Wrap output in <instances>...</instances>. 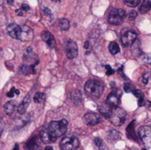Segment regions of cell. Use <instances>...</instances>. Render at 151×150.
<instances>
[{
  "instance_id": "cell-38",
  "label": "cell",
  "mask_w": 151,
  "mask_h": 150,
  "mask_svg": "<svg viewBox=\"0 0 151 150\" xmlns=\"http://www.w3.org/2000/svg\"><path fill=\"white\" fill-rule=\"evenodd\" d=\"M12 150H19V146H18V144H16V145L14 146V149Z\"/></svg>"
},
{
  "instance_id": "cell-26",
  "label": "cell",
  "mask_w": 151,
  "mask_h": 150,
  "mask_svg": "<svg viewBox=\"0 0 151 150\" xmlns=\"http://www.w3.org/2000/svg\"><path fill=\"white\" fill-rule=\"evenodd\" d=\"M72 98L73 99V102H75L77 103L78 101V104L81 102V95L80 91H75L72 94Z\"/></svg>"
},
{
  "instance_id": "cell-15",
  "label": "cell",
  "mask_w": 151,
  "mask_h": 150,
  "mask_svg": "<svg viewBox=\"0 0 151 150\" xmlns=\"http://www.w3.org/2000/svg\"><path fill=\"white\" fill-rule=\"evenodd\" d=\"M98 110H99L100 113L104 117L110 118L111 114V111H112V107H111L108 103H103V104H101L98 107Z\"/></svg>"
},
{
  "instance_id": "cell-19",
  "label": "cell",
  "mask_w": 151,
  "mask_h": 150,
  "mask_svg": "<svg viewBox=\"0 0 151 150\" xmlns=\"http://www.w3.org/2000/svg\"><path fill=\"white\" fill-rule=\"evenodd\" d=\"M151 9V0H143L141 6H140V12L144 14L147 13Z\"/></svg>"
},
{
  "instance_id": "cell-27",
  "label": "cell",
  "mask_w": 151,
  "mask_h": 150,
  "mask_svg": "<svg viewBox=\"0 0 151 150\" xmlns=\"http://www.w3.org/2000/svg\"><path fill=\"white\" fill-rule=\"evenodd\" d=\"M123 1L129 7H135L141 3V0H123Z\"/></svg>"
},
{
  "instance_id": "cell-29",
  "label": "cell",
  "mask_w": 151,
  "mask_h": 150,
  "mask_svg": "<svg viewBox=\"0 0 151 150\" xmlns=\"http://www.w3.org/2000/svg\"><path fill=\"white\" fill-rule=\"evenodd\" d=\"M124 89H125V91H126V92H127V93H129V92H133V91L134 90V86H133L132 84H129V83H127V84L125 85Z\"/></svg>"
},
{
  "instance_id": "cell-5",
  "label": "cell",
  "mask_w": 151,
  "mask_h": 150,
  "mask_svg": "<svg viewBox=\"0 0 151 150\" xmlns=\"http://www.w3.org/2000/svg\"><path fill=\"white\" fill-rule=\"evenodd\" d=\"M80 142L76 137H65L60 142L61 150H77Z\"/></svg>"
},
{
  "instance_id": "cell-37",
  "label": "cell",
  "mask_w": 151,
  "mask_h": 150,
  "mask_svg": "<svg viewBox=\"0 0 151 150\" xmlns=\"http://www.w3.org/2000/svg\"><path fill=\"white\" fill-rule=\"evenodd\" d=\"M44 150H53V148H52V147H50V146H48V147H46V148H45V149Z\"/></svg>"
},
{
  "instance_id": "cell-24",
  "label": "cell",
  "mask_w": 151,
  "mask_h": 150,
  "mask_svg": "<svg viewBox=\"0 0 151 150\" xmlns=\"http://www.w3.org/2000/svg\"><path fill=\"white\" fill-rule=\"evenodd\" d=\"M133 93H134V95L138 98V100H139V105L142 106V103H143V100H144L143 93H142L141 90H135V89L133 91Z\"/></svg>"
},
{
  "instance_id": "cell-31",
  "label": "cell",
  "mask_w": 151,
  "mask_h": 150,
  "mask_svg": "<svg viewBox=\"0 0 151 150\" xmlns=\"http://www.w3.org/2000/svg\"><path fill=\"white\" fill-rule=\"evenodd\" d=\"M105 68H106V74H107V75H111V74L114 73L113 69H112L110 65H106Z\"/></svg>"
},
{
  "instance_id": "cell-3",
  "label": "cell",
  "mask_w": 151,
  "mask_h": 150,
  "mask_svg": "<svg viewBox=\"0 0 151 150\" xmlns=\"http://www.w3.org/2000/svg\"><path fill=\"white\" fill-rule=\"evenodd\" d=\"M126 117H127L126 111L123 109H121V108H119L118 106V107L112 108V111H111L110 119H111V123L114 126H122L125 123Z\"/></svg>"
},
{
  "instance_id": "cell-4",
  "label": "cell",
  "mask_w": 151,
  "mask_h": 150,
  "mask_svg": "<svg viewBox=\"0 0 151 150\" xmlns=\"http://www.w3.org/2000/svg\"><path fill=\"white\" fill-rule=\"evenodd\" d=\"M126 16V12L123 9L120 8H114L111 11L110 14H109V18H108V21L110 24L114 25V26H118L120 25Z\"/></svg>"
},
{
  "instance_id": "cell-11",
  "label": "cell",
  "mask_w": 151,
  "mask_h": 150,
  "mask_svg": "<svg viewBox=\"0 0 151 150\" xmlns=\"http://www.w3.org/2000/svg\"><path fill=\"white\" fill-rule=\"evenodd\" d=\"M120 103V96L119 94H117L116 92H112L111 93L107 99H106V103H108L111 107L114 108V107H118L119 104Z\"/></svg>"
},
{
  "instance_id": "cell-14",
  "label": "cell",
  "mask_w": 151,
  "mask_h": 150,
  "mask_svg": "<svg viewBox=\"0 0 151 150\" xmlns=\"http://www.w3.org/2000/svg\"><path fill=\"white\" fill-rule=\"evenodd\" d=\"M29 103H30V95H27L25 96V98L23 99V101L21 102V103L19 105L18 110H17L18 111V113L20 114V115H23L26 112V111H27Z\"/></svg>"
},
{
  "instance_id": "cell-35",
  "label": "cell",
  "mask_w": 151,
  "mask_h": 150,
  "mask_svg": "<svg viewBox=\"0 0 151 150\" xmlns=\"http://www.w3.org/2000/svg\"><path fill=\"white\" fill-rule=\"evenodd\" d=\"M4 130V123L3 122H0V137L2 135V132Z\"/></svg>"
},
{
  "instance_id": "cell-9",
  "label": "cell",
  "mask_w": 151,
  "mask_h": 150,
  "mask_svg": "<svg viewBox=\"0 0 151 150\" xmlns=\"http://www.w3.org/2000/svg\"><path fill=\"white\" fill-rule=\"evenodd\" d=\"M66 56L69 59H73L78 56V46L75 42L69 40L65 46Z\"/></svg>"
},
{
  "instance_id": "cell-21",
  "label": "cell",
  "mask_w": 151,
  "mask_h": 150,
  "mask_svg": "<svg viewBox=\"0 0 151 150\" xmlns=\"http://www.w3.org/2000/svg\"><path fill=\"white\" fill-rule=\"evenodd\" d=\"M94 141H95V144L97 146V148L100 150H109L108 149V147L106 146V144L100 138H95Z\"/></svg>"
},
{
  "instance_id": "cell-33",
  "label": "cell",
  "mask_w": 151,
  "mask_h": 150,
  "mask_svg": "<svg viewBox=\"0 0 151 150\" xmlns=\"http://www.w3.org/2000/svg\"><path fill=\"white\" fill-rule=\"evenodd\" d=\"M21 9H22V10H24V11H28V10H29V6H28L27 4H23L21 5Z\"/></svg>"
},
{
  "instance_id": "cell-41",
  "label": "cell",
  "mask_w": 151,
  "mask_h": 150,
  "mask_svg": "<svg viewBox=\"0 0 151 150\" xmlns=\"http://www.w3.org/2000/svg\"><path fill=\"white\" fill-rule=\"evenodd\" d=\"M142 150H148V149H142Z\"/></svg>"
},
{
  "instance_id": "cell-18",
  "label": "cell",
  "mask_w": 151,
  "mask_h": 150,
  "mask_svg": "<svg viewBox=\"0 0 151 150\" xmlns=\"http://www.w3.org/2000/svg\"><path fill=\"white\" fill-rule=\"evenodd\" d=\"M27 149L28 150H41L40 143L38 142L37 138H32L27 144Z\"/></svg>"
},
{
  "instance_id": "cell-20",
  "label": "cell",
  "mask_w": 151,
  "mask_h": 150,
  "mask_svg": "<svg viewBox=\"0 0 151 150\" xmlns=\"http://www.w3.org/2000/svg\"><path fill=\"white\" fill-rule=\"evenodd\" d=\"M120 49H119V46L117 42H112L110 43L109 45V51L112 54V55H116L119 52Z\"/></svg>"
},
{
  "instance_id": "cell-23",
  "label": "cell",
  "mask_w": 151,
  "mask_h": 150,
  "mask_svg": "<svg viewBox=\"0 0 151 150\" xmlns=\"http://www.w3.org/2000/svg\"><path fill=\"white\" fill-rule=\"evenodd\" d=\"M108 137H109V140L111 139V141H117V140H119V137H120V134H119V132H117V131H115V130H111V131H110L109 132V133H108Z\"/></svg>"
},
{
  "instance_id": "cell-28",
  "label": "cell",
  "mask_w": 151,
  "mask_h": 150,
  "mask_svg": "<svg viewBox=\"0 0 151 150\" xmlns=\"http://www.w3.org/2000/svg\"><path fill=\"white\" fill-rule=\"evenodd\" d=\"M14 94L19 95V90H17V89H15L14 88H12L11 89V91L7 93V96H8V97H10V98H12V97H13V96H14Z\"/></svg>"
},
{
  "instance_id": "cell-6",
  "label": "cell",
  "mask_w": 151,
  "mask_h": 150,
  "mask_svg": "<svg viewBox=\"0 0 151 150\" xmlns=\"http://www.w3.org/2000/svg\"><path fill=\"white\" fill-rule=\"evenodd\" d=\"M136 38H137V34L135 32L127 29L122 33V35H121L122 45L126 48L131 47L134 44V42H135Z\"/></svg>"
},
{
  "instance_id": "cell-25",
  "label": "cell",
  "mask_w": 151,
  "mask_h": 150,
  "mask_svg": "<svg viewBox=\"0 0 151 150\" xmlns=\"http://www.w3.org/2000/svg\"><path fill=\"white\" fill-rule=\"evenodd\" d=\"M44 99H45L44 94L40 93V92L36 93L35 95V97H34V101H35V103H43Z\"/></svg>"
},
{
  "instance_id": "cell-8",
  "label": "cell",
  "mask_w": 151,
  "mask_h": 150,
  "mask_svg": "<svg viewBox=\"0 0 151 150\" xmlns=\"http://www.w3.org/2000/svg\"><path fill=\"white\" fill-rule=\"evenodd\" d=\"M33 37H34V32L31 27H29L28 26L20 27V32H19L18 40H20L23 42H28V41H31Z\"/></svg>"
},
{
  "instance_id": "cell-12",
  "label": "cell",
  "mask_w": 151,
  "mask_h": 150,
  "mask_svg": "<svg viewBox=\"0 0 151 150\" xmlns=\"http://www.w3.org/2000/svg\"><path fill=\"white\" fill-rule=\"evenodd\" d=\"M7 33L8 34L12 37V38H14V39H18L19 38V32H20V27L15 23H12V24H9L7 26Z\"/></svg>"
},
{
  "instance_id": "cell-34",
  "label": "cell",
  "mask_w": 151,
  "mask_h": 150,
  "mask_svg": "<svg viewBox=\"0 0 151 150\" xmlns=\"http://www.w3.org/2000/svg\"><path fill=\"white\" fill-rule=\"evenodd\" d=\"M43 12H44V13H47V14H49V15H51V11H50V10H49L48 8H44V9H43Z\"/></svg>"
},
{
  "instance_id": "cell-7",
  "label": "cell",
  "mask_w": 151,
  "mask_h": 150,
  "mask_svg": "<svg viewBox=\"0 0 151 150\" xmlns=\"http://www.w3.org/2000/svg\"><path fill=\"white\" fill-rule=\"evenodd\" d=\"M138 133L142 142L146 147L151 148V127L148 126H141L138 130Z\"/></svg>"
},
{
  "instance_id": "cell-39",
  "label": "cell",
  "mask_w": 151,
  "mask_h": 150,
  "mask_svg": "<svg viewBox=\"0 0 151 150\" xmlns=\"http://www.w3.org/2000/svg\"><path fill=\"white\" fill-rule=\"evenodd\" d=\"M84 47H85L86 49H88V42H87L85 43V45H84Z\"/></svg>"
},
{
  "instance_id": "cell-2",
  "label": "cell",
  "mask_w": 151,
  "mask_h": 150,
  "mask_svg": "<svg viewBox=\"0 0 151 150\" xmlns=\"http://www.w3.org/2000/svg\"><path fill=\"white\" fill-rule=\"evenodd\" d=\"M84 89L88 97L92 99H98L104 92V85L98 80H90L86 82Z\"/></svg>"
},
{
  "instance_id": "cell-16",
  "label": "cell",
  "mask_w": 151,
  "mask_h": 150,
  "mask_svg": "<svg viewBox=\"0 0 151 150\" xmlns=\"http://www.w3.org/2000/svg\"><path fill=\"white\" fill-rule=\"evenodd\" d=\"M40 138H41V141L44 143H51L53 142L54 141L52 140V138L50 137L49 132H48V129L46 128H42L40 132Z\"/></svg>"
},
{
  "instance_id": "cell-32",
  "label": "cell",
  "mask_w": 151,
  "mask_h": 150,
  "mask_svg": "<svg viewBox=\"0 0 151 150\" xmlns=\"http://www.w3.org/2000/svg\"><path fill=\"white\" fill-rule=\"evenodd\" d=\"M148 80H149V74H146L142 77V82L144 84H147L148 83Z\"/></svg>"
},
{
  "instance_id": "cell-1",
  "label": "cell",
  "mask_w": 151,
  "mask_h": 150,
  "mask_svg": "<svg viewBox=\"0 0 151 150\" xmlns=\"http://www.w3.org/2000/svg\"><path fill=\"white\" fill-rule=\"evenodd\" d=\"M67 126H68V122L65 119H61L59 121H52L49 124L47 129L50 137L54 141H56V139L62 137L66 133Z\"/></svg>"
},
{
  "instance_id": "cell-22",
  "label": "cell",
  "mask_w": 151,
  "mask_h": 150,
  "mask_svg": "<svg viewBox=\"0 0 151 150\" xmlns=\"http://www.w3.org/2000/svg\"><path fill=\"white\" fill-rule=\"evenodd\" d=\"M59 27L62 29V30H67L69 29L70 27V22L67 19H59Z\"/></svg>"
},
{
  "instance_id": "cell-13",
  "label": "cell",
  "mask_w": 151,
  "mask_h": 150,
  "mask_svg": "<svg viewBox=\"0 0 151 150\" xmlns=\"http://www.w3.org/2000/svg\"><path fill=\"white\" fill-rule=\"evenodd\" d=\"M42 39L48 44V46H50V48H54L55 44H56V41L55 38L53 36V34L48 31H44L42 33Z\"/></svg>"
},
{
  "instance_id": "cell-30",
  "label": "cell",
  "mask_w": 151,
  "mask_h": 150,
  "mask_svg": "<svg viewBox=\"0 0 151 150\" xmlns=\"http://www.w3.org/2000/svg\"><path fill=\"white\" fill-rule=\"evenodd\" d=\"M137 15H138L137 11H131L129 12L128 19H129L130 20H134V19H136Z\"/></svg>"
},
{
  "instance_id": "cell-17",
  "label": "cell",
  "mask_w": 151,
  "mask_h": 150,
  "mask_svg": "<svg viewBox=\"0 0 151 150\" xmlns=\"http://www.w3.org/2000/svg\"><path fill=\"white\" fill-rule=\"evenodd\" d=\"M16 108H17V104H16V103L13 102V101H10V102L6 103L4 104V112H5L7 115H9V116L12 115V114L15 111Z\"/></svg>"
},
{
  "instance_id": "cell-36",
  "label": "cell",
  "mask_w": 151,
  "mask_h": 150,
  "mask_svg": "<svg viewBox=\"0 0 151 150\" xmlns=\"http://www.w3.org/2000/svg\"><path fill=\"white\" fill-rule=\"evenodd\" d=\"M7 4H10V5H12L13 4V0H6Z\"/></svg>"
},
{
  "instance_id": "cell-40",
  "label": "cell",
  "mask_w": 151,
  "mask_h": 150,
  "mask_svg": "<svg viewBox=\"0 0 151 150\" xmlns=\"http://www.w3.org/2000/svg\"><path fill=\"white\" fill-rule=\"evenodd\" d=\"M52 1H54V2H59L60 0H52Z\"/></svg>"
},
{
  "instance_id": "cell-10",
  "label": "cell",
  "mask_w": 151,
  "mask_h": 150,
  "mask_svg": "<svg viewBox=\"0 0 151 150\" xmlns=\"http://www.w3.org/2000/svg\"><path fill=\"white\" fill-rule=\"evenodd\" d=\"M84 120L88 126H96L101 122V118L98 114L94 112H88L84 116Z\"/></svg>"
}]
</instances>
